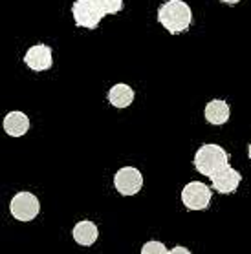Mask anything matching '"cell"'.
I'll list each match as a JSON object with an SVG mask.
<instances>
[{
  "mask_svg": "<svg viewBox=\"0 0 251 254\" xmlns=\"http://www.w3.org/2000/svg\"><path fill=\"white\" fill-rule=\"evenodd\" d=\"M158 22L164 26L170 35L183 33L193 22L191 6L183 0H165L158 7Z\"/></svg>",
  "mask_w": 251,
  "mask_h": 254,
  "instance_id": "6da1fadb",
  "label": "cell"
},
{
  "mask_svg": "<svg viewBox=\"0 0 251 254\" xmlns=\"http://www.w3.org/2000/svg\"><path fill=\"white\" fill-rule=\"evenodd\" d=\"M193 163H194V168H196L200 174L211 178L216 170H220L222 167L229 165V156L220 144L205 143L196 150Z\"/></svg>",
  "mask_w": 251,
  "mask_h": 254,
  "instance_id": "7a4b0ae2",
  "label": "cell"
},
{
  "mask_svg": "<svg viewBox=\"0 0 251 254\" xmlns=\"http://www.w3.org/2000/svg\"><path fill=\"white\" fill-rule=\"evenodd\" d=\"M41 212V201L31 192H18L9 201V214L18 221L35 220Z\"/></svg>",
  "mask_w": 251,
  "mask_h": 254,
  "instance_id": "3957f363",
  "label": "cell"
},
{
  "mask_svg": "<svg viewBox=\"0 0 251 254\" xmlns=\"http://www.w3.org/2000/svg\"><path fill=\"white\" fill-rule=\"evenodd\" d=\"M72 15L76 26L86 29H95L105 17V13L93 0H76L72 4Z\"/></svg>",
  "mask_w": 251,
  "mask_h": 254,
  "instance_id": "277c9868",
  "label": "cell"
},
{
  "mask_svg": "<svg viewBox=\"0 0 251 254\" xmlns=\"http://www.w3.org/2000/svg\"><path fill=\"white\" fill-rule=\"evenodd\" d=\"M211 196H213V192H211V189L205 183L191 181L181 190V203L189 210H205V208L209 207Z\"/></svg>",
  "mask_w": 251,
  "mask_h": 254,
  "instance_id": "5b68a950",
  "label": "cell"
},
{
  "mask_svg": "<svg viewBox=\"0 0 251 254\" xmlns=\"http://www.w3.org/2000/svg\"><path fill=\"white\" fill-rule=\"evenodd\" d=\"M114 187L121 196H134L143 187V176L136 167H123L114 176Z\"/></svg>",
  "mask_w": 251,
  "mask_h": 254,
  "instance_id": "8992f818",
  "label": "cell"
},
{
  "mask_svg": "<svg viewBox=\"0 0 251 254\" xmlns=\"http://www.w3.org/2000/svg\"><path fill=\"white\" fill-rule=\"evenodd\" d=\"M240 181H242V176L240 172H237L231 165H226L220 170H216L213 176H211V183H213V189H215L218 194H233L237 189H239Z\"/></svg>",
  "mask_w": 251,
  "mask_h": 254,
  "instance_id": "52a82bcc",
  "label": "cell"
},
{
  "mask_svg": "<svg viewBox=\"0 0 251 254\" xmlns=\"http://www.w3.org/2000/svg\"><path fill=\"white\" fill-rule=\"evenodd\" d=\"M24 64L33 71H46L52 68L53 64V53L52 48L46 44H35L31 46L24 55Z\"/></svg>",
  "mask_w": 251,
  "mask_h": 254,
  "instance_id": "ba28073f",
  "label": "cell"
},
{
  "mask_svg": "<svg viewBox=\"0 0 251 254\" xmlns=\"http://www.w3.org/2000/svg\"><path fill=\"white\" fill-rule=\"evenodd\" d=\"M205 121L209 125H215V127H220V125H226L229 121V116H231V108L229 104L224 101V99H213L205 104L204 110Z\"/></svg>",
  "mask_w": 251,
  "mask_h": 254,
  "instance_id": "9c48e42d",
  "label": "cell"
},
{
  "mask_svg": "<svg viewBox=\"0 0 251 254\" xmlns=\"http://www.w3.org/2000/svg\"><path fill=\"white\" fill-rule=\"evenodd\" d=\"M2 127H4V132L7 135H11V137H22L24 133H28L29 130V117L24 112H18V110L9 112L4 117Z\"/></svg>",
  "mask_w": 251,
  "mask_h": 254,
  "instance_id": "30bf717a",
  "label": "cell"
},
{
  "mask_svg": "<svg viewBox=\"0 0 251 254\" xmlns=\"http://www.w3.org/2000/svg\"><path fill=\"white\" fill-rule=\"evenodd\" d=\"M72 236H74V240H76L77 245H83V247H92L93 243L97 242V238H99V229H97V225H95L93 221L83 220L74 227Z\"/></svg>",
  "mask_w": 251,
  "mask_h": 254,
  "instance_id": "8fae6325",
  "label": "cell"
},
{
  "mask_svg": "<svg viewBox=\"0 0 251 254\" xmlns=\"http://www.w3.org/2000/svg\"><path fill=\"white\" fill-rule=\"evenodd\" d=\"M108 103L116 108H127L134 103V90L125 82H117L108 90Z\"/></svg>",
  "mask_w": 251,
  "mask_h": 254,
  "instance_id": "7c38bea8",
  "label": "cell"
},
{
  "mask_svg": "<svg viewBox=\"0 0 251 254\" xmlns=\"http://www.w3.org/2000/svg\"><path fill=\"white\" fill-rule=\"evenodd\" d=\"M105 15H117L123 9V0H93Z\"/></svg>",
  "mask_w": 251,
  "mask_h": 254,
  "instance_id": "4fadbf2b",
  "label": "cell"
},
{
  "mask_svg": "<svg viewBox=\"0 0 251 254\" xmlns=\"http://www.w3.org/2000/svg\"><path fill=\"white\" fill-rule=\"evenodd\" d=\"M141 254H169V251H167V247L162 242L151 240V242H147L141 247Z\"/></svg>",
  "mask_w": 251,
  "mask_h": 254,
  "instance_id": "5bb4252c",
  "label": "cell"
},
{
  "mask_svg": "<svg viewBox=\"0 0 251 254\" xmlns=\"http://www.w3.org/2000/svg\"><path fill=\"white\" fill-rule=\"evenodd\" d=\"M169 254H191V251L187 247H183V245H176L174 249H170Z\"/></svg>",
  "mask_w": 251,
  "mask_h": 254,
  "instance_id": "9a60e30c",
  "label": "cell"
},
{
  "mask_svg": "<svg viewBox=\"0 0 251 254\" xmlns=\"http://www.w3.org/2000/svg\"><path fill=\"white\" fill-rule=\"evenodd\" d=\"M220 2H224V4H231V6H233V4H239L240 0H220Z\"/></svg>",
  "mask_w": 251,
  "mask_h": 254,
  "instance_id": "2e32d148",
  "label": "cell"
},
{
  "mask_svg": "<svg viewBox=\"0 0 251 254\" xmlns=\"http://www.w3.org/2000/svg\"><path fill=\"white\" fill-rule=\"evenodd\" d=\"M248 156H250V159H251V143H250V148H248Z\"/></svg>",
  "mask_w": 251,
  "mask_h": 254,
  "instance_id": "e0dca14e",
  "label": "cell"
}]
</instances>
